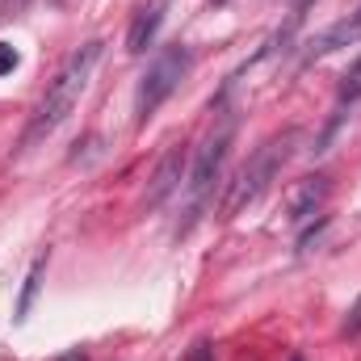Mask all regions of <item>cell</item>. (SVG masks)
<instances>
[{
  "label": "cell",
  "mask_w": 361,
  "mask_h": 361,
  "mask_svg": "<svg viewBox=\"0 0 361 361\" xmlns=\"http://www.w3.org/2000/svg\"><path fill=\"white\" fill-rule=\"evenodd\" d=\"M101 55H105V42L92 38V42L76 47V51L63 59V68H59L55 80L47 85L42 101L34 105V114H30V122H25V135H21V147H17V152H30V147H38L42 139H51V135L59 130V122L76 109L80 92L89 89V80H92V72H97V63H101Z\"/></svg>",
  "instance_id": "cell-1"
},
{
  "label": "cell",
  "mask_w": 361,
  "mask_h": 361,
  "mask_svg": "<svg viewBox=\"0 0 361 361\" xmlns=\"http://www.w3.org/2000/svg\"><path fill=\"white\" fill-rule=\"evenodd\" d=\"M189 68H193V51H189L185 42L164 47V51L147 63V72L139 76V92H135V126H147V122L156 118V109L185 85Z\"/></svg>",
  "instance_id": "cell-3"
},
{
  "label": "cell",
  "mask_w": 361,
  "mask_h": 361,
  "mask_svg": "<svg viewBox=\"0 0 361 361\" xmlns=\"http://www.w3.org/2000/svg\"><path fill=\"white\" fill-rule=\"evenodd\" d=\"M235 130H240V114L227 109V105H219L214 118H210V126L202 130V143L193 147V160H189V193H193V202H202L210 193V185L219 180L223 160H227V152L235 143Z\"/></svg>",
  "instance_id": "cell-4"
},
{
  "label": "cell",
  "mask_w": 361,
  "mask_h": 361,
  "mask_svg": "<svg viewBox=\"0 0 361 361\" xmlns=\"http://www.w3.org/2000/svg\"><path fill=\"white\" fill-rule=\"evenodd\" d=\"M324 202H328V177H324V173L302 177L290 189V197H286V219H290L294 227H302V223H311V219L324 210Z\"/></svg>",
  "instance_id": "cell-6"
},
{
  "label": "cell",
  "mask_w": 361,
  "mask_h": 361,
  "mask_svg": "<svg viewBox=\"0 0 361 361\" xmlns=\"http://www.w3.org/2000/svg\"><path fill=\"white\" fill-rule=\"evenodd\" d=\"M214 4H223V0H214Z\"/></svg>",
  "instance_id": "cell-17"
},
{
  "label": "cell",
  "mask_w": 361,
  "mask_h": 361,
  "mask_svg": "<svg viewBox=\"0 0 361 361\" xmlns=\"http://www.w3.org/2000/svg\"><path fill=\"white\" fill-rule=\"evenodd\" d=\"M189 361H210V345H206V341H197V345L189 349Z\"/></svg>",
  "instance_id": "cell-14"
},
{
  "label": "cell",
  "mask_w": 361,
  "mask_h": 361,
  "mask_svg": "<svg viewBox=\"0 0 361 361\" xmlns=\"http://www.w3.org/2000/svg\"><path fill=\"white\" fill-rule=\"evenodd\" d=\"M294 143H298V130H281V135H273L265 139L252 156H248V164L235 173V180L227 185V197H223V214L231 219V214H240L244 206H252L265 189H269V180L281 173V164L290 160V152H294Z\"/></svg>",
  "instance_id": "cell-2"
},
{
  "label": "cell",
  "mask_w": 361,
  "mask_h": 361,
  "mask_svg": "<svg viewBox=\"0 0 361 361\" xmlns=\"http://www.w3.org/2000/svg\"><path fill=\"white\" fill-rule=\"evenodd\" d=\"M164 13H169V0H147V4H139V13L130 17V30H126V51H130V55H143V51L156 42V34H160V25H164Z\"/></svg>",
  "instance_id": "cell-7"
},
{
  "label": "cell",
  "mask_w": 361,
  "mask_h": 361,
  "mask_svg": "<svg viewBox=\"0 0 361 361\" xmlns=\"http://www.w3.org/2000/svg\"><path fill=\"white\" fill-rule=\"evenodd\" d=\"M336 101H341V109H353L361 101V55L349 63V72L341 76V85H336Z\"/></svg>",
  "instance_id": "cell-10"
},
{
  "label": "cell",
  "mask_w": 361,
  "mask_h": 361,
  "mask_svg": "<svg viewBox=\"0 0 361 361\" xmlns=\"http://www.w3.org/2000/svg\"><path fill=\"white\" fill-rule=\"evenodd\" d=\"M307 4H311V0H298V8H294V21L302 17V8H307Z\"/></svg>",
  "instance_id": "cell-16"
},
{
  "label": "cell",
  "mask_w": 361,
  "mask_h": 361,
  "mask_svg": "<svg viewBox=\"0 0 361 361\" xmlns=\"http://www.w3.org/2000/svg\"><path fill=\"white\" fill-rule=\"evenodd\" d=\"M13 68H17V51H13L8 42H0V76H4V72H13Z\"/></svg>",
  "instance_id": "cell-11"
},
{
  "label": "cell",
  "mask_w": 361,
  "mask_h": 361,
  "mask_svg": "<svg viewBox=\"0 0 361 361\" xmlns=\"http://www.w3.org/2000/svg\"><path fill=\"white\" fill-rule=\"evenodd\" d=\"M55 361H89V353L85 349H68V353H59Z\"/></svg>",
  "instance_id": "cell-15"
},
{
  "label": "cell",
  "mask_w": 361,
  "mask_h": 361,
  "mask_svg": "<svg viewBox=\"0 0 361 361\" xmlns=\"http://www.w3.org/2000/svg\"><path fill=\"white\" fill-rule=\"evenodd\" d=\"M345 332H349V336H357V332H361V298L353 302V307H349V319H345Z\"/></svg>",
  "instance_id": "cell-12"
},
{
  "label": "cell",
  "mask_w": 361,
  "mask_h": 361,
  "mask_svg": "<svg viewBox=\"0 0 361 361\" xmlns=\"http://www.w3.org/2000/svg\"><path fill=\"white\" fill-rule=\"evenodd\" d=\"M361 38V8L353 17H345V21H336V25H328L324 34H315L311 42H307V59H319V55H332L336 47H353Z\"/></svg>",
  "instance_id": "cell-8"
},
{
  "label": "cell",
  "mask_w": 361,
  "mask_h": 361,
  "mask_svg": "<svg viewBox=\"0 0 361 361\" xmlns=\"http://www.w3.org/2000/svg\"><path fill=\"white\" fill-rule=\"evenodd\" d=\"M47 265H51V252H38V257H34V265H30V273H25L21 298H17V319H25V315H30V307H34V298H38V290H42Z\"/></svg>",
  "instance_id": "cell-9"
},
{
  "label": "cell",
  "mask_w": 361,
  "mask_h": 361,
  "mask_svg": "<svg viewBox=\"0 0 361 361\" xmlns=\"http://www.w3.org/2000/svg\"><path fill=\"white\" fill-rule=\"evenodd\" d=\"M30 0H0V21H8V17H17L21 8H25Z\"/></svg>",
  "instance_id": "cell-13"
},
{
  "label": "cell",
  "mask_w": 361,
  "mask_h": 361,
  "mask_svg": "<svg viewBox=\"0 0 361 361\" xmlns=\"http://www.w3.org/2000/svg\"><path fill=\"white\" fill-rule=\"evenodd\" d=\"M185 169H189V156H185L180 147H169V152L160 156L156 173L147 177V189H143V210H156V206H164V202H169V197L180 189Z\"/></svg>",
  "instance_id": "cell-5"
}]
</instances>
